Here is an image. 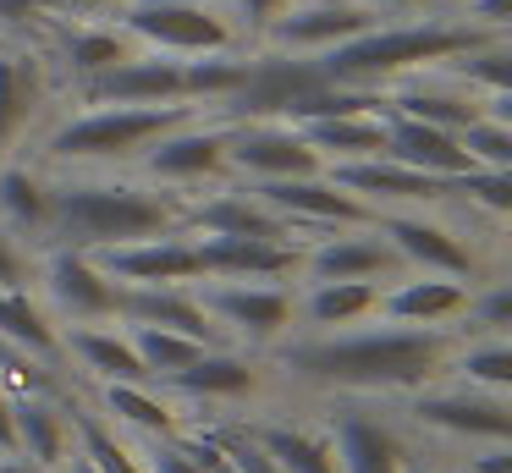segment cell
<instances>
[{
	"mask_svg": "<svg viewBox=\"0 0 512 473\" xmlns=\"http://www.w3.org/2000/svg\"><path fill=\"white\" fill-rule=\"evenodd\" d=\"M0 473H67V468H45V462H28V457H17V451H6V457H0Z\"/></svg>",
	"mask_w": 512,
	"mask_h": 473,
	"instance_id": "42",
	"label": "cell"
},
{
	"mask_svg": "<svg viewBox=\"0 0 512 473\" xmlns=\"http://www.w3.org/2000/svg\"><path fill=\"white\" fill-rule=\"evenodd\" d=\"M0 341H6V347H23L28 358H39V363L67 369L61 325L50 319V308L39 303L34 286H12V292H0Z\"/></svg>",
	"mask_w": 512,
	"mask_h": 473,
	"instance_id": "32",
	"label": "cell"
},
{
	"mask_svg": "<svg viewBox=\"0 0 512 473\" xmlns=\"http://www.w3.org/2000/svg\"><path fill=\"white\" fill-rule=\"evenodd\" d=\"M325 176H331L342 193H353L358 204H369L380 215V209H419V204H441V182L424 171H408V165L386 160V154H375V160H347V165H325Z\"/></svg>",
	"mask_w": 512,
	"mask_h": 473,
	"instance_id": "21",
	"label": "cell"
},
{
	"mask_svg": "<svg viewBox=\"0 0 512 473\" xmlns=\"http://www.w3.org/2000/svg\"><path fill=\"white\" fill-rule=\"evenodd\" d=\"M133 446H138L144 473H204L199 462H193L188 451L177 446V435H171V440H133Z\"/></svg>",
	"mask_w": 512,
	"mask_h": 473,
	"instance_id": "39",
	"label": "cell"
},
{
	"mask_svg": "<svg viewBox=\"0 0 512 473\" xmlns=\"http://www.w3.org/2000/svg\"><path fill=\"white\" fill-rule=\"evenodd\" d=\"M67 473H100V468H94L89 457H72V462H67Z\"/></svg>",
	"mask_w": 512,
	"mask_h": 473,
	"instance_id": "45",
	"label": "cell"
},
{
	"mask_svg": "<svg viewBox=\"0 0 512 473\" xmlns=\"http://www.w3.org/2000/svg\"><path fill=\"white\" fill-rule=\"evenodd\" d=\"M127 336H133V352H138V363H144L149 380H171V374L188 369V363L204 352V341L177 336V330H155V325H127Z\"/></svg>",
	"mask_w": 512,
	"mask_h": 473,
	"instance_id": "36",
	"label": "cell"
},
{
	"mask_svg": "<svg viewBox=\"0 0 512 473\" xmlns=\"http://www.w3.org/2000/svg\"><path fill=\"white\" fill-rule=\"evenodd\" d=\"M457 330H413L364 319L347 330H298L265 352L270 380H287L325 402H397L430 380H446Z\"/></svg>",
	"mask_w": 512,
	"mask_h": 473,
	"instance_id": "1",
	"label": "cell"
},
{
	"mask_svg": "<svg viewBox=\"0 0 512 473\" xmlns=\"http://www.w3.org/2000/svg\"><path fill=\"white\" fill-rule=\"evenodd\" d=\"M193 292H199L204 314L221 330L226 347L265 358L276 341L298 330V286L287 281H199Z\"/></svg>",
	"mask_w": 512,
	"mask_h": 473,
	"instance_id": "7",
	"label": "cell"
},
{
	"mask_svg": "<svg viewBox=\"0 0 512 473\" xmlns=\"http://www.w3.org/2000/svg\"><path fill=\"white\" fill-rule=\"evenodd\" d=\"M457 149L468 154V165L479 171H512V121L507 110H485L457 132Z\"/></svg>",
	"mask_w": 512,
	"mask_h": 473,
	"instance_id": "37",
	"label": "cell"
},
{
	"mask_svg": "<svg viewBox=\"0 0 512 473\" xmlns=\"http://www.w3.org/2000/svg\"><path fill=\"white\" fill-rule=\"evenodd\" d=\"M287 6H292V0H226V11L237 17V28H243L248 39H259V33H265V22L281 17Z\"/></svg>",
	"mask_w": 512,
	"mask_h": 473,
	"instance_id": "40",
	"label": "cell"
},
{
	"mask_svg": "<svg viewBox=\"0 0 512 473\" xmlns=\"http://www.w3.org/2000/svg\"><path fill=\"white\" fill-rule=\"evenodd\" d=\"M237 424L281 473H336L325 424H303V418H237Z\"/></svg>",
	"mask_w": 512,
	"mask_h": 473,
	"instance_id": "28",
	"label": "cell"
},
{
	"mask_svg": "<svg viewBox=\"0 0 512 473\" xmlns=\"http://www.w3.org/2000/svg\"><path fill=\"white\" fill-rule=\"evenodd\" d=\"M34 259L39 253L28 242H17L12 231L0 226V292H12V286H34Z\"/></svg>",
	"mask_w": 512,
	"mask_h": 473,
	"instance_id": "38",
	"label": "cell"
},
{
	"mask_svg": "<svg viewBox=\"0 0 512 473\" xmlns=\"http://www.w3.org/2000/svg\"><path fill=\"white\" fill-rule=\"evenodd\" d=\"M127 50H138V44L127 39V33L116 28L111 17H100V22H72V28L61 33V61L72 66V88L89 83V77H100L105 66H116Z\"/></svg>",
	"mask_w": 512,
	"mask_h": 473,
	"instance_id": "34",
	"label": "cell"
},
{
	"mask_svg": "<svg viewBox=\"0 0 512 473\" xmlns=\"http://www.w3.org/2000/svg\"><path fill=\"white\" fill-rule=\"evenodd\" d=\"M303 138L320 154V165H347V160H375L386 149V116L375 110H347V116H320L303 121Z\"/></svg>",
	"mask_w": 512,
	"mask_h": 473,
	"instance_id": "31",
	"label": "cell"
},
{
	"mask_svg": "<svg viewBox=\"0 0 512 473\" xmlns=\"http://www.w3.org/2000/svg\"><path fill=\"white\" fill-rule=\"evenodd\" d=\"M105 275L116 286H199L204 264H199V242L188 231H166V237H138V242H116V248L94 253Z\"/></svg>",
	"mask_w": 512,
	"mask_h": 473,
	"instance_id": "15",
	"label": "cell"
},
{
	"mask_svg": "<svg viewBox=\"0 0 512 473\" xmlns=\"http://www.w3.org/2000/svg\"><path fill=\"white\" fill-rule=\"evenodd\" d=\"M446 380L485 396H512V341L507 336H457Z\"/></svg>",
	"mask_w": 512,
	"mask_h": 473,
	"instance_id": "33",
	"label": "cell"
},
{
	"mask_svg": "<svg viewBox=\"0 0 512 473\" xmlns=\"http://www.w3.org/2000/svg\"><path fill=\"white\" fill-rule=\"evenodd\" d=\"M78 457H89L100 473H144L133 440L116 435V429L105 424L94 407H83V402H78Z\"/></svg>",
	"mask_w": 512,
	"mask_h": 473,
	"instance_id": "35",
	"label": "cell"
},
{
	"mask_svg": "<svg viewBox=\"0 0 512 473\" xmlns=\"http://www.w3.org/2000/svg\"><path fill=\"white\" fill-rule=\"evenodd\" d=\"M397 418L408 429L446 440V446H507L512 440V402L507 396L468 391L457 380H430L397 396Z\"/></svg>",
	"mask_w": 512,
	"mask_h": 473,
	"instance_id": "8",
	"label": "cell"
},
{
	"mask_svg": "<svg viewBox=\"0 0 512 473\" xmlns=\"http://www.w3.org/2000/svg\"><path fill=\"white\" fill-rule=\"evenodd\" d=\"M111 22L138 44V50H160L193 61V55H221L243 50L248 33L226 11V0H116Z\"/></svg>",
	"mask_w": 512,
	"mask_h": 473,
	"instance_id": "5",
	"label": "cell"
},
{
	"mask_svg": "<svg viewBox=\"0 0 512 473\" xmlns=\"http://www.w3.org/2000/svg\"><path fill=\"white\" fill-rule=\"evenodd\" d=\"M391 275H402V264L386 248V237L375 231V220L369 226L325 231V237H314L298 253V286H309V281H391Z\"/></svg>",
	"mask_w": 512,
	"mask_h": 473,
	"instance_id": "17",
	"label": "cell"
},
{
	"mask_svg": "<svg viewBox=\"0 0 512 473\" xmlns=\"http://www.w3.org/2000/svg\"><path fill=\"white\" fill-rule=\"evenodd\" d=\"M380 116H386V149H380L386 160L408 165V171H424V176H435V182L468 171V154L457 149V132L424 127V121L397 116V110H386V105H380Z\"/></svg>",
	"mask_w": 512,
	"mask_h": 473,
	"instance_id": "29",
	"label": "cell"
},
{
	"mask_svg": "<svg viewBox=\"0 0 512 473\" xmlns=\"http://www.w3.org/2000/svg\"><path fill=\"white\" fill-rule=\"evenodd\" d=\"M6 451H17V435H12V396L0 391V457Z\"/></svg>",
	"mask_w": 512,
	"mask_h": 473,
	"instance_id": "43",
	"label": "cell"
},
{
	"mask_svg": "<svg viewBox=\"0 0 512 473\" xmlns=\"http://www.w3.org/2000/svg\"><path fill=\"white\" fill-rule=\"evenodd\" d=\"M83 105H188L182 94V61L160 50H127L100 77L78 83Z\"/></svg>",
	"mask_w": 512,
	"mask_h": 473,
	"instance_id": "18",
	"label": "cell"
},
{
	"mask_svg": "<svg viewBox=\"0 0 512 473\" xmlns=\"http://www.w3.org/2000/svg\"><path fill=\"white\" fill-rule=\"evenodd\" d=\"M226 473H232V468H226Z\"/></svg>",
	"mask_w": 512,
	"mask_h": 473,
	"instance_id": "46",
	"label": "cell"
},
{
	"mask_svg": "<svg viewBox=\"0 0 512 473\" xmlns=\"http://www.w3.org/2000/svg\"><path fill=\"white\" fill-rule=\"evenodd\" d=\"M182 231L188 237H270V242H298V231L265 204L248 182H221L204 198L182 204ZM303 248V242H298Z\"/></svg>",
	"mask_w": 512,
	"mask_h": 473,
	"instance_id": "16",
	"label": "cell"
},
{
	"mask_svg": "<svg viewBox=\"0 0 512 473\" xmlns=\"http://www.w3.org/2000/svg\"><path fill=\"white\" fill-rule=\"evenodd\" d=\"M50 171L28 160H0V226L28 248H45L50 237Z\"/></svg>",
	"mask_w": 512,
	"mask_h": 473,
	"instance_id": "26",
	"label": "cell"
},
{
	"mask_svg": "<svg viewBox=\"0 0 512 473\" xmlns=\"http://www.w3.org/2000/svg\"><path fill=\"white\" fill-rule=\"evenodd\" d=\"M226 143H232V121L188 116L182 127H171L166 138L149 143L144 160H138L133 171L144 176V182L177 193V198H193V187L232 182V171H226Z\"/></svg>",
	"mask_w": 512,
	"mask_h": 473,
	"instance_id": "9",
	"label": "cell"
},
{
	"mask_svg": "<svg viewBox=\"0 0 512 473\" xmlns=\"http://www.w3.org/2000/svg\"><path fill=\"white\" fill-rule=\"evenodd\" d=\"M182 407H237V402H254L265 396L270 385V363L259 352H243V347H204L188 369H177L171 380H160Z\"/></svg>",
	"mask_w": 512,
	"mask_h": 473,
	"instance_id": "13",
	"label": "cell"
},
{
	"mask_svg": "<svg viewBox=\"0 0 512 473\" xmlns=\"http://www.w3.org/2000/svg\"><path fill=\"white\" fill-rule=\"evenodd\" d=\"M34 292L61 330L67 325H116L122 319V286L94 264V253L45 248L34 259Z\"/></svg>",
	"mask_w": 512,
	"mask_h": 473,
	"instance_id": "10",
	"label": "cell"
},
{
	"mask_svg": "<svg viewBox=\"0 0 512 473\" xmlns=\"http://www.w3.org/2000/svg\"><path fill=\"white\" fill-rule=\"evenodd\" d=\"M375 231L386 237V248L397 253L402 270L413 275H446V281H490L485 275V248L479 237L452 215L446 204H419V209H380Z\"/></svg>",
	"mask_w": 512,
	"mask_h": 473,
	"instance_id": "6",
	"label": "cell"
},
{
	"mask_svg": "<svg viewBox=\"0 0 512 473\" xmlns=\"http://www.w3.org/2000/svg\"><path fill=\"white\" fill-rule=\"evenodd\" d=\"M45 61L28 44H0V160H12L45 110Z\"/></svg>",
	"mask_w": 512,
	"mask_h": 473,
	"instance_id": "22",
	"label": "cell"
},
{
	"mask_svg": "<svg viewBox=\"0 0 512 473\" xmlns=\"http://www.w3.org/2000/svg\"><path fill=\"white\" fill-rule=\"evenodd\" d=\"M369 6L386 11V17H446V11L457 17L463 0H369Z\"/></svg>",
	"mask_w": 512,
	"mask_h": 473,
	"instance_id": "41",
	"label": "cell"
},
{
	"mask_svg": "<svg viewBox=\"0 0 512 473\" xmlns=\"http://www.w3.org/2000/svg\"><path fill=\"white\" fill-rule=\"evenodd\" d=\"M325 435L336 451V473H408L413 462L408 424L386 407L336 396L331 413H325Z\"/></svg>",
	"mask_w": 512,
	"mask_h": 473,
	"instance_id": "11",
	"label": "cell"
},
{
	"mask_svg": "<svg viewBox=\"0 0 512 473\" xmlns=\"http://www.w3.org/2000/svg\"><path fill=\"white\" fill-rule=\"evenodd\" d=\"M122 325H155V330L193 336L204 347H226L193 286H122Z\"/></svg>",
	"mask_w": 512,
	"mask_h": 473,
	"instance_id": "25",
	"label": "cell"
},
{
	"mask_svg": "<svg viewBox=\"0 0 512 473\" xmlns=\"http://www.w3.org/2000/svg\"><path fill=\"white\" fill-rule=\"evenodd\" d=\"M61 352H67V369L78 363V374L89 385H105V380H149L122 319H116V325H67V330H61Z\"/></svg>",
	"mask_w": 512,
	"mask_h": 473,
	"instance_id": "27",
	"label": "cell"
},
{
	"mask_svg": "<svg viewBox=\"0 0 512 473\" xmlns=\"http://www.w3.org/2000/svg\"><path fill=\"white\" fill-rule=\"evenodd\" d=\"M204 116L193 105H83L39 138L45 171H127L155 138Z\"/></svg>",
	"mask_w": 512,
	"mask_h": 473,
	"instance_id": "4",
	"label": "cell"
},
{
	"mask_svg": "<svg viewBox=\"0 0 512 473\" xmlns=\"http://www.w3.org/2000/svg\"><path fill=\"white\" fill-rule=\"evenodd\" d=\"M408 473H446V468H441V462H424V457H419V451H413V462H408Z\"/></svg>",
	"mask_w": 512,
	"mask_h": 473,
	"instance_id": "44",
	"label": "cell"
},
{
	"mask_svg": "<svg viewBox=\"0 0 512 473\" xmlns=\"http://www.w3.org/2000/svg\"><path fill=\"white\" fill-rule=\"evenodd\" d=\"M380 17H386V11H375L369 0H292L281 17L265 22L259 44H265V50L303 55V61H320L325 50L358 39V33L375 28Z\"/></svg>",
	"mask_w": 512,
	"mask_h": 473,
	"instance_id": "12",
	"label": "cell"
},
{
	"mask_svg": "<svg viewBox=\"0 0 512 473\" xmlns=\"http://www.w3.org/2000/svg\"><path fill=\"white\" fill-rule=\"evenodd\" d=\"M485 39H507V33H485V28H474V22L452 17V11H446V17H380L375 28H364L358 39L325 50L314 66H320L325 83L380 94V88L397 83V77L446 66Z\"/></svg>",
	"mask_w": 512,
	"mask_h": 473,
	"instance_id": "3",
	"label": "cell"
},
{
	"mask_svg": "<svg viewBox=\"0 0 512 473\" xmlns=\"http://www.w3.org/2000/svg\"><path fill=\"white\" fill-rule=\"evenodd\" d=\"M386 281H309L298 286V330H347L375 319V297ZM292 330V336H298Z\"/></svg>",
	"mask_w": 512,
	"mask_h": 473,
	"instance_id": "30",
	"label": "cell"
},
{
	"mask_svg": "<svg viewBox=\"0 0 512 473\" xmlns=\"http://www.w3.org/2000/svg\"><path fill=\"white\" fill-rule=\"evenodd\" d=\"M78 402L61 396H17L12 402V435H17V457L45 462V468H67L78 457Z\"/></svg>",
	"mask_w": 512,
	"mask_h": 473,
	"instance_id": "24",
	"label": "cell"
},
{
	"mask_svg": "<svg viewBox=\"0 0 512 473\" xmlns=\"http://www.w3.org/2000/svg\"><path fill=\"white\" fill-rule=\"evenodd\" d=\"M94 413L127 440H171V435H182V424L193 418L160 380H105V385H94Z\"/></svg>",
	"mask_w": 512,
	"mask_h": 473,
	"instance_id": "19",
	"label": "cell"
},
{
	"mask_svg": "<svg viewBox=\"0 0 512 473\" xmlns=\"http://www.w3.org/2000/svg\"><path fill=\"white\" fill-rule=\"evenodd\" d=\"M204 281H287L298 286V242L270 237H193Z\"/></svg>",
	"mask_w": 512,
	"mask_h": 473,
	"instance_id": "23",
	"label": "cell"
},
{
	"mask_svg": "<svg viewBox=\"0 0 512 473\" xmlns=\"http://www.w3.org/2000/svg\"><path fill=\"white\" fill-rule=\"evenodd\" d=\"M468 281H446V275H391L375 297V319L386 325H413V330H457L468 308Z\"/></svg>",
	"mask_w": 512,
	"mask_h": 473,
	"instance_id": "20",
	"label": "cell"
},
{
	"mask_svg": "<svg viewBox=\"0 0 512 473\" xmlns=\"http://www.w3.org/2000/svg\"><path fill=\"white\" fill-rule=\"evenodd\" d=\"M50 237L45 248H78L100 253L116 242L166 237L182 231V204L188 198L144 182L127 171H50ZM39 248V253H45Z\"/></svg>",
	"mask_w": 512,
	"mask_h": 473,
	"instance_id": "2",
	"label": "cell"
},
{
	"mask_svg": "<svg viewBox=\"0 0 512 473\" xmlns=\"http://www.w3.org/2000/svg\"><path fill=\"white\" fill-rule=\"evenodd\" d=\"M226 171L237 182H281V176H309L325 165L292 121H232Z\"/></svg>",
	"mask_w": 512,
	"mask_h": 473,
	"instance_id": "14",
	"label": "cell"
}]
</instances>
